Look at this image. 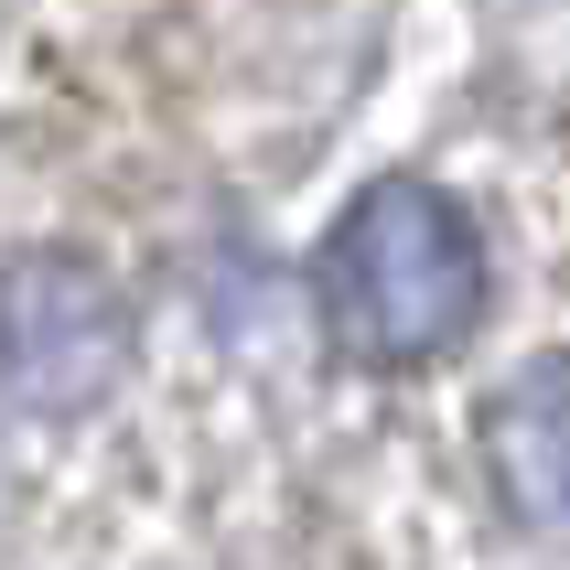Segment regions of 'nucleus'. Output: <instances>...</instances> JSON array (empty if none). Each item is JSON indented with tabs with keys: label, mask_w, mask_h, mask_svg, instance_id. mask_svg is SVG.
Instances as JSON below:
<instances>
[{
	"label": "nucleus",
	"mask_w": 570,
	"mask_h": 570,
	"mask_svg": "<svg viewBox=\"0 0 570 570\" xmlns=\"http://www.w3.org/2000/svg\"><path fill=\"white\" fill-rule=\"evenodd\" d=\"M313 281H323L334 345H345L355 366H377V377H410V366H442L484 323L495 269H484L474 216H463L442 184L387 173V184H366L345 216H334Z\"/></svg>",
	"instance_id": "f257e3e1"
},
{
	"label": "nucleus",
	"mask_w": 570,
	"mask_h": 570,
	"mask_svg": "<svg viewBox=\"0 0 570 570\" xmlns=\"http://www.w3.org/2000/svg\"><path fill=\"white\" fill-rule=\"evenodd\" d=\"M129 366V302L87 258H11L0 269V399L11 410H87Z\"/></svg>",
	"instance_id": "f03ea898"
},
{
	"label": "nucleus",
	"mask_w": 570,
	"mask_h": 570,
	"mask_svg": "<svg viewBox=\"0 0 570 570\" xmlns=\"http://www.w3.org/2000/svg\"><path fill=\"white\" fill-rule=\"evenodd\" d=\"M484 463H495V495L517 507V528H560V484H570V366L560 355H528L495 410H484Z\"/></svg>",
	"instance_id": "7ed1b4c3"
}]
</instances>
